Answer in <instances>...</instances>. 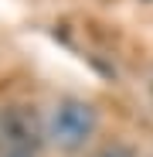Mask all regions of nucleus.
<instances>
[{"instance_id": "20e7f679", "label": "nucleus", "mask_w": 153, "mask_h": 157, "mask_svg": "<svg viewBox=\"0 0 153 157\" xmlns=\"http://www.w3.org/2000/svg\"><path fill=\"white\" fill-rule=\"evenodd\" d=\"M0 157H41V154H27V150H0Z\"/></svg>"}, {"instance_id": "f257e3e1", "label": "nucleus", "mask_w": 153, "mask_h": 157, "mask_svg": "<svg viewBox=\"0 0 153 157\" xmlns=\"http://www.w3.org/2000/svg\"><path fill=\"white\" fill-rule=\"evenodd\" d=\"M95 130H99V113L92 102L85 99H61L55 109H51V120H48V140L55 144L58 150H82L92 137H95Z\"/></svg>"}, {"instance_id": "f03ea898", "label": "nucleus", "mask_w": 153, "mask_h": 157, "mask_svg": "<svg viewBox=\"0 0 153 157\" xmlns=\"http://www.w3.org/2000/svg\"><path fill=\"white\" fill-rule=\"evenodd\" d=\"M44 126L31 106H7L0 113V150H27L41 154L44 144Z\"/></svg>"}, {"instance_id": "39448f33", "label": "nucleus", "mask_w": 153, "mask_h": 157, "mask_svg": "<svg viewBox=\"0 0 153 157\" xmlns=\"http://www.w3.org/2000/svg\"><path fill=\"white\" fill-rule=\"evenodd\" d=\"M150 86H153V78H150Z\"/></svg>"}, {"instance_id": "7ed1b4c3", "label": "nucleus", "mask_w": 153, "mask_h": 157, "mask_svg": "<svg viewBox=\"0 0 153 157\" xmlns=\"http://www.w3.org/2000/svg\"><path fill=\"white\" fill-rule=\"evenodd\" d=\"M95 157H133V150L122 147V144H109V147H102Z\"/></svg>"}]
</instances>
